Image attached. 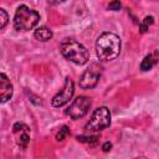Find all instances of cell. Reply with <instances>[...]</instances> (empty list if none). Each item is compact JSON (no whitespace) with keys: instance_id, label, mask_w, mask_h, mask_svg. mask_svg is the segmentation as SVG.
I'll list each match as a JSON object with an SVG mask.
<instances>
[{"instance_id":"1","label":"cell","mask_w":159,"mask_h":159,"mask_svg":"<svg viewBox=\"0 0 159 159\" xmlns=\"http://www.w3.org/2000/svg\"><path fill=\"white\" fill-rule=\"evenodd\" d=\"M120 52V39L113 32H103L96 41V53L99 61L114 60Z\"/></svg>"},{"instance_id":"2","label":"cell","mask_w":159,"mask_h":159,"mask_svg":"<svg viewBox=\"0 0 159 159\" xmlns=\"http://www.w3.org/2000/svg\"><path fill=\"white\" fill-rule=\"evenodd\" d=\"M60 51L65 58L76 65H84L89 58L88 50L72 39H65L60 45Z\"/></svg>"},{"instance_id":"3","label":"cell","mask_w":159,"mask_h":159,"mask_svg":"<svg viewBox=\"0 0 159 159\" xmlns=\"http://www.w3.org/2000/svg\"><path fill=\"white\" fill-rule=\"evenodd\" d=\"M40 21V15L37 11L30 9L26 5H20L14 16V27L17 31L32 30Z\"/></svg>"},{"instance_id":"4","label":"cell","mask_w":159,"mask_h":159,"mask_svg":"<svg viewBox=\"0 0 159 159\" xmlns=\"http://www.w3.org/2000/svg\"><path fill=\"white\" fill-rule=\"evenodd\" d=\"M111 124V113L107 107H98L91 116V119L86 124V130L88 132H98L102 130Z\"/></svg>"},{"instance_id":"5","label":"cell","mask_w":159,"mask_h":159,"mask_svg":"<svg viewBox=\"0 0 159 159\" xmlns=\"http://www.w3.org/2000/svg\"><path fill=\"white\" fill-rule=\"evenodd\" d=\"M91 107V101L86 96H78L73 102L68 106V108L65 111L66 116L71 117L72 119H80L83 116L87 114L88 109Z\"/></svg>"},{"instance_id":"6","label":"cell","mask_w":159,"mask_h":159,"mask_svg":"<svg viewBox=\"0 0 159 159\" xmlns=\"http://www.w3.org/2000/svg\"><path fill=\"white\" fill-rule=\"evenodd\" d=\"M101 72H102V67L98 63H92L87 70H84V72L81 75L78 84L81 88L83 89H88V88H93L101 77Z\"/></svg>"},{"instance_id":"7","label":"cell","mask_w":159,"mask_h":159,"mask_svg":"<svg viewBox=\"0 0 159 159\" xmlns=\"http://www.w3.org/2000/svg\"><path fill=\"white\" fill-rule=\"evenodd\" d=\"M73 93H75V84H73V81H72L70 77H66L63 87H62V88L60 89V92H58L56 96H53V98H52V102H51L52 106L56 107V108H60V107L65 106L66 103L70 102V99L72 98Z\"/></svg>"},{"instance_id":"8","label":"cell","mask_w":159,"mask_h":159,"mask_svg":"<svg viewBox=\"0 0 159 159\" xmlns=\"http://www.w3.org/2000/svg\"><path fill=\"white\" fill-rule=\"evenodd\" d=\"M12 129H14V133L16 135L17 144L21 148H26L27 144H29V140H30V129H29V127L25 125L24 123H15Z\"/></svg>"},{"instance_id":"9","label":"cell","mask_w":159,"mask_h":159,"mask_svg":"<svg viewBox=\"0 0 159 159\" xmlns=\"http://www.w3.org/2000/svg\"><path fill=\"white\" fill-rule=\"evenodd\" d=\"M12 84L10 82V80L7 78V76L5 73L0 75V96H1V102L5 103L6 101H9L12 97Z\"/></svg>"},{"instance_id":"10","label":"cell","mask_w":159,"mask_h":159,"mask_svg":"<svg viewBox=\"0 0 159 159\" xmlns=\"http://www.w3.org/2000/svg\"><path fill=\"white\" fill-rule=\"evenodd\" d=\"M158 61H159V55H158L157 51H154V52L147 55V56L143 58V61H142V63H140V70L144 71V72H145V71H149V70H152V68L157 65Z\"/></svg>"},{"instance_id":"11","label":"cell","mask_w":159,"mask_h":159,"mask_svg":"<svg viewBox=\"0 0 159 159\" xmlns=\"http://www.w3.org/2000/svg\"><path fill=\"white\" fill-rule=\"evenodd\" d=\"M34 36H35L36 40L42 41V42H46V41H48V40L52 39L53 34H52V31H51L47 26H41V27H37V29L35 30Z\"/></svg>"},{"instance_id":"12","label":"cell","mask_w":159,"mask_h":159,"mask_svg":"<svg viewBox=\"0 0 159 159\" xmlns=\"http://www.w3.org/2000/svg\"><path fill=\"white\" fill-rule=\"evenodd\" d=\"M153 22H154V17H153V16H145L144 20H143V22L139 25V30H140V32H143V34L147 32L149 25H152Z\"/></svg>"},{"instance_id":"13","label":"cell","mask_w":159,"mask_h":159,"mask_svg":"<svg viewBox=\"0 0 159 159\" xmlns=\"http://www.w3.org/2000/svg\"><path fill=\"white\" fill-rule=\"evenodd\" d=\"M68 134H70V129H68V127H67V125H63V127L58 130V133L56 134V139H57L58 142H62Z\"/></svg>"},{"instance_id":"14","label":"cell","mask_w":159,"mask_h":159,"mask_svg":"<svg viewBox=\"0 0 159 159\" xmlns=\"http://www.w3.org/2000/svg\"><path fill=\"white\" fill-rule=\"evenodd\" d=\"M98 137L97 135H93V137H83V135H78L77 137V140L78 142H82V143H89V144H94V143H97L98 142Z\"/></svg>"},{"instance_id":"15","label":"cell","mask_w":159,"mask_h":159,"mask_svg":"<svg viewBox=\"0 0 159 159\" xmlns=\"http://www.w3.org/2000/svg\"><path fill=\"white\" fill-rule=\"evenodd\" d=\"M7 20H9V16H7L6 11L4 9H0V29L5 27V25L7 24Z\"/></svg>"},{"instance_id":"16","label":"cell","mask_w":159,"mask_h":159,"mask_svg":"<svg viewBox=\"0 0 159 159\" xmlns=\"http://www.w3.org/2000/svg\"><path fill=\"white\" fill-rule=\"evenodd\" d=\"M120 7H122V5H120L119 1H112V2H109V5H108V9L113 10V11H118Z\"/></svg>"},{"instance_id":"17","label":"cell","mask_w":159,"mask_h":159,"mask_svg":"<svg viewBox=\"0 0 159 159\" xmlns=\"http://www.w3.org/2000/svg\"><path fill=\"white\" fill-rule=\"evenodd\" d=\"M102 148H103V150H104V152H109V150H111V148H112V144H111L109 142H107V143H104V144H103V147H102Z\"/></svg>"}]
</instances>
